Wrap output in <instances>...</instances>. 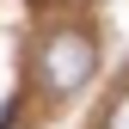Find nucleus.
Listing matches in <instances>:
<instances>
[{
  "instance_id": "2",
  "label": "nucleus",
  "mask_w": 129,
  "mask_h": 129,
  "mask_svg": "<svg viewBox=\"0 0 129 129\" xmlns=\"http://www.w3.org/2000/svg\"><path fill=\"white\" fill-rule=\"evenodd\" d=\"M105 129H129V86L111 99V111H105Z\"/></svg>"
},
{
  "instance_id": "1",
  "label": "nucleus",
  "mask_w": 129,
  "mask_h": 129,
  "mask_svg": "<svg viewBox=\"0 0 129 129\" xmlns=\"http://www.w3.org/2000/svg\"><path fill=\"white\" fill-rule=\"evenodd\" d=\"M92 68H99V43H92V31H80V25L49 31L43 49H37V80L49 92H74L80 80H92Z\"/></svg>"
},
{
  "instance_id": "3",
  "label": "nucleus",
  "mask_w": 129,
  "mask_h": 129,
  "mask_svg": "<svg viewBox=\"0 0 129 129\" xmlns=\"http://www.w3.org/2000/svg\"><path fill=\"white\" fill-rule=\"evenodd\" d=\"M12 111H19V99H6V105H0V129H12Z\"/></svg>"
}]
</instances>
